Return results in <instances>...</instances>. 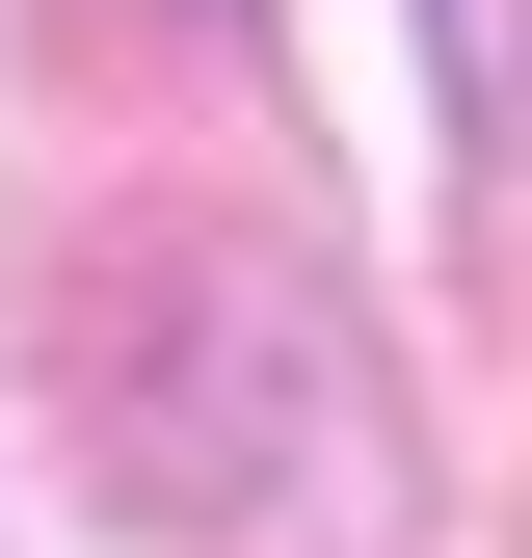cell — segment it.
Returning a JSON list of instances; mask_svg holds the SVG:
<instances>
[{
    "instance_id": "1",
    "label": "cell",
    "mask_w": 532,
    "mask_h": 558,
    "mask_svg": "<svg viewBox=\"0 0 532 558\" xmlns=\"http://www.w3.org/2000/svg\"><path fill=\"white\" fill-rule=\"evenodd\" d=\"M426 27H452V107L506 133V107H532V0H426Z\"/></svg>"
},
{
    "instance_id": "2",
    "label": "cell",
    "mask_w": 532,
    "mask_h": 558,
    "mask_svg": "<svg viewBox=\"0 0 532 558\" xmlns=\"http://www.w3.org/2000/svg\"><path fill=\"white\" fill-rule=\"evenodd\" d=\"M133 27H240V0H133Z\"/></svg>"
}]
</instances>
